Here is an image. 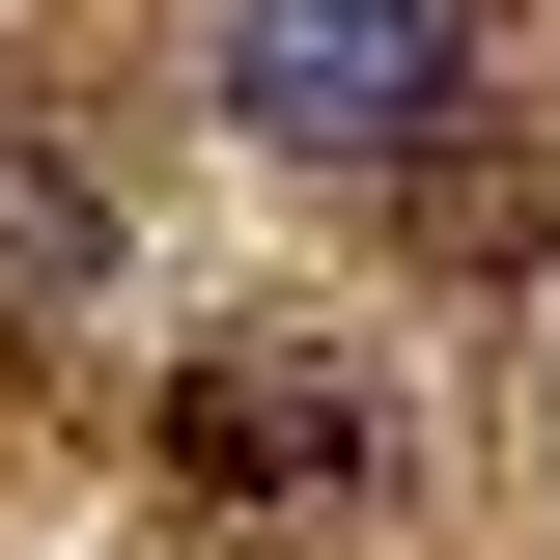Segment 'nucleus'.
Masks as SVG:
<instances>
[{"label": "nucleus", "mask_w": 560, "mask_h": 560, "mask_svg": "<svg viewBox=\"0 0 560 560\" xmlns=\"http://www.w3.org/2000/svg\"><path fill=\"white\" fill-rule=\"evenodd\" d=\"M197 477H224V504H280V477H364V393H337L308 337H224V364H197Z\"/></svg>", "instance_id": "f03ea898"}, {"label": "nucleus", "mask_w": 560, "mask_h": 560, "mask_svg": "<svg viewBox=\"0 0 560 560\" xmlns=\"http://www.w3.org/2000/svg\"><path fill=\"white\" fill-rule=\"evenodd\" d=\"M477 113V0H224V140L253 168H420Z\"/></svg>", "instance_id": "f257e3e1"}]
</instances>
